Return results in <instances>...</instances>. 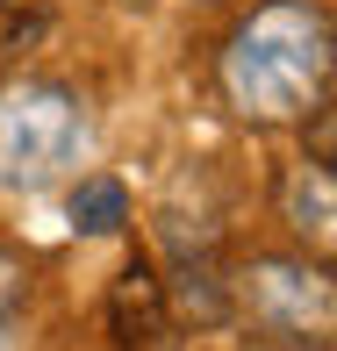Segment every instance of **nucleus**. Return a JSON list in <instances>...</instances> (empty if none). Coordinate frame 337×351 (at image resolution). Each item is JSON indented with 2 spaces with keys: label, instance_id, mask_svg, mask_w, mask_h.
Returning <instances> with one entry per match:
<instances>
[{
  "label": "nucleus",
  "instance_id": "1",
  "mask_svg": "<svg viewBox=\"0 0 337 351\" xmlns=\"http://www.w3.org/2000/svg\"><path fill=\"white\" fill-rule=\"evenodd\" d=\"M222 93L244 122H301L330 93V14L316 0H266L222 43Z\"/></svg>",
  "mask_w": 337,
  "mask_h": 351
},
{
  "label": "nucleus",
  "instance_id": "4",
  "mask_svg": "<svg viewBox=\"0 0 337 351\" xmlns=\"http://www.w3.org/2000/svg\"><path fill=\"white\" fill-rule=\"evenodd\" d=\"M122 222H130V194H122V180H108V172H79V186H72V230L115 237Z\"/></svg>",
  "mask_w": 337,
  "mask_h": 351
},
{
  "label": "nucleus",
  "instance_id": "5",
  "mask_svg": "<svg viewBox=\"0 0 337 351\" xmlns=\"http://www.w3.org/2000/svg\"><path fill=\"white\" fill-rule=\"evenodd\" d=\"M330 165H301L294 172V194H287V222H294L301 237H316V244H330Z\"/></svg>",
  "mask_w": 337,
  "mask_h": 351
},
{
  "label": "nucleus",
  "instance_id": "3",
  "mask_svg": "<svg viewBox=\"0 0 337 351\" xmlns=\"http://www.w3.org/2000/svg\"><path fill=\"white\" fill-rule=\"evenodd\" d=\"M237 301L272 337H330V315H337L323 265H309V258H251L244 280H237Z\"/></svg>",
  "mask_w": 337,
  "mask_h": 351
},
{
  "label": "nucleus",
  "instance_id": "6",
  "mask_svg": "<svg viewBox=\"0 0 337 351\" xmlns=\"http://www.w3.org/2000/svg\"><path fill=\"white\" fill-rule=\"evenodd\" d=\"M0 351H14V337H8V315H0Z\"/></svg>",
  "mask_w": 337,
  "mask_h": 351
},
{
  "label": "nucleus",
  "instance_id": "7",
  "mask_svg": "<svg viewBox=\"0 0 337 351\" xmlns=\"http://www.w3.org/2000/svg\"><path fill=\"white\" fill-rule=\"evenodd\" d=\"M287 351H309V344H287ZM316 351H330V344H316Z\"/></svg>",
  "mask_w": 337,
  "mask_h": 351
},
{
  "label": "nucleus",
  "instance_id": "2",
  "mask_svg": "<svg viewBox=\"0 0 337 351\" xmlns=\"http://www.w3.org/2000/svg\"><path fill=\"white\" fill-rule=\"evenodd\" d=\"M93 151V115L65 79H14L0 86V186L43 194L72 180Z\"/></svg>",
  "mask_w": 337,
  "mask_h": 351
}]
</instances>
